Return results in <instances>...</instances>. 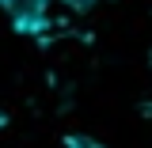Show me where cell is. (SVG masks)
Wrapping results in <instances>:
<instances>
[{
    "mask_svg": "<svg viewBox=\"0 0 152 148\" xmlns=\"http://www.w3.org/2000/svg\"><path fill=\"white\" fill-rule=\"evenodd\" d=\"M80 4H107V0H80Z\"/></svg>",
    "mask_w": 152,
    "mask_h": 148,
    "instance_id": "cell-3",
    "label": "cell"
},
{
    "mask_svg": "<svg viewBox=\"0 0 152 148\" xmlns=\"http://www.w3.org/2000/svg\"><path fill=\"white\" fill-rule=\"evenodd\" d=\"M65 148H107L99 137H88V133H69L65 137Z\"/></svg>",
    "mask_w": 152,
    "mask_h": 148,
    "instance_id": "cell-2",
    "label": "cell"
},
{
    "mask_svg": "<svg viewBox=\"0 0 152 148\" xmlns=\"http://www.w3.org/2000/svg\"><path fill=\"white\" fill-rule=\"evenodd\" d=\"M0 8L8 12V19L19 34H46L50 31V23H46L50 0H0Z\"/></svg>",
    "mask_w": 152,
    "mask_h": 148,
    "instance_id": "cell-1",
    "label": "cell"
}]
</instances>
